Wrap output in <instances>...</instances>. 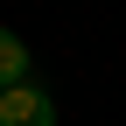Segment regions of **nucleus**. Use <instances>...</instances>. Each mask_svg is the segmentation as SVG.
Wrapping results in <instances>:
<instances>
[{
    "instance_id": "1",
    "label": "nucleus",
    "mask_w": 126,
    "mask_h": 126,
    "mask_svg": "<svg viewBox=\"0 0 126 126\" xmlns=\"http://www.w3.org/2000/svg\"><path fill=\"white\" fill-rule=\"evenodd\" d=\"M0 126H56V98L28 77V84L0 91Z\"/></svg>"
},
{
    "instance_id": "2",
    "label": "nucleus",
    "mask_w": 126,
    "mask_h": 126,
    "mask_svg": "<svg viewBox=\"0 0 126 126\" xmlns=\"http://www.w3.org/2000/svg\"><path fill=\"white\" fill-rule=\"evenodd\" d=\"M28 84V42L14 35V28H0V91Z\"/></svg>"
}]
</instances>
